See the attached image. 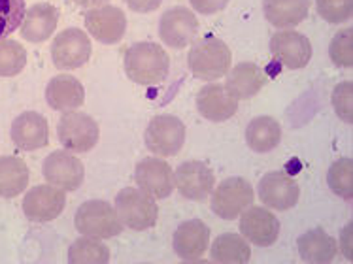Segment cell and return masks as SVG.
<instances>
[{
    "label": "cell",
    "mask_w": 353,
    "mask_h": 264,
    "mask_svg": "<svg viewBox=\"0 0 353 264\" xmlns=\"http://www.w3.org/2000/svg\"><path fill=\"white\" fill-rule=\"evenodd\" d=\"M170 70V59L163 45L155 42L132 43L125 53V72L138 85L163 83Z\"/></svg>",
    "instance_id": "6da1fadb"
},
{
    "label": "cell",
    "mask_w": 353,
    "mask_h": 264,
    "mask_svg": "<svg viewBox=\"0 0 353 264\" xmlns=\"http://www.w3.org/2000/svg\"><path fill=\"white\" fill-rule=\"evenodd\" d=\"M188 61L195 78L202 81H216L229 74L232 53L223 40L206 36L191 48Z\"/></svg>",
    "instance_id": "7a4b0ae2"
},
{
    "label": "cell",
    "mask_w": 353,
    "mask_h": 264,
    "mask_svg": "<svg viewBox=\"0 0 353 264\" xmlns=\"http://www.w3.org/2000/svg\"><path fill=\"white\" fill-rule=\"evenodd\" d=\"M74 227L89 238L108 240L123 232V223L114 207L104 200H87L74 215Z\"/></svg>",
    "instance_id": "3957f363"
},
{
    "label": "cell",
    "mask_w": 353,
    "mask_h": 264,
    "mask_svg": "<svg viewBox=\"0 0 353 264\" xmlns=\"http://www.w3.org/2000/svg\"><path fill=\"white\" fill-rule=\"evenodd\" d=\"M116 212L123 227L130 230H148L155 227L159 217V207L155 199L144 193L142 189L125 187L116 196Z\"/></svg>",
    "instance_id": "277c9868"
},
{
    "label": "cell",
    "mask_w": 353,
    "mask_h": 264,
    "mask_svg": "<svg viewBox=\"0 0 353 264\" xmlns=\"http://www.w3.org/2000/svg\"><path fill=\"white\" fill-rule=\"evenodd\" d=\"M57 136L59 142L66 151L87 153L99 142L101 129H99V123L94 121L91 115L70 110V112H65L63 117L59 119Z\"/></svg>",
    "instance_id": "5b68a950"
},
{
    "label": "cell",
    "mask_w": 353,
    "mask_h": 264,
    "mask_svg": "<svg viewBox=\"0 0 353 264\" xmlns=\"http://www.w3.org/2000/svg\"><path fill=\"white\" fill-rule=\"evenodd\" d=\"M144 140L153 155L174 157L185 143V125L176 115H157L148 125Z\"/></svg>",
    "instance_id": "8992f818"
},
{
    "label": "cell",
    "mask_w": 353,
    "mask_h": 264,
    "mask_svg": "<svg viewBox=\"0 0 353 264\" xmlns=\"http://www.w3.org/2000/svg\"><path fill=\"white\" fill-rule=\"evenodd\" d=\"M253 199H255V193L250 181H245L244 178H227L214 191L212 210L217 217H221L225 221H232L240 217L245 207L252 206Z\"/></svg>",
    "instance_id": "52a82bcc"
},
{
    "label": "cell",
    "mask_w": 353,
    "mask_h": 264,
    "mask_svg": "<svg viewBox=\"0 0 353 264\" xmlns=\"http://www.w3.org/2000/svg\"><path fill=\"white\" fill-rule=\"evenodd\" d=\"M91 50V40L83 30L66 29L51 43V59L59 70H76L89 61Z\"/></svg>",
    "instance_id": "ba28073f"
},
{
    "label": "cell",
    "mask_w": 353,
    "mask_h": 264,
    "mask_svg": "<svg viewBox=\"0 0 353 264\" xmlns=\"http://www.w3.org/2000/svg\"><path fill=\"white\" fill-rule=\"evenodd\" d=\"M42 174L50 185L59 187L63 191H76L83 183L85 168L83 163L72 153L53 151L43 161Z\"/></svg>",
    "instance_id": "9c48e42d"
},
{
    "label": "cell",
    "mask_w": 353,
    "mask_h": 264,
    "mask_svg": "<svg viewBox=\"0 0 353 264\" xmlns=\"http://www.w3.org/2000/svg\"><path fill=\"white\" fill-rule=\"evenodd\" d=\"M196 34H199V19L188 8H170L161 17L159 36L168 48L181 50L193 42Z\"/></svg>",
    "instance_id": "30bf717a"
},
{
    "label": "cell",
    "mask_w": 353,
    "mask_h": 264,
    "mask_svg": "<svg viewBox=\"0 0 353 264\" xmlns=\"http://www.w3.org/2000/svg\"><path fill=\"white\" fill-rule=\"evenodd\" d=\"M214 181H216L214 170L201 161L181 163L174 172V187H178L183 199L195 200V202L208 199L214 191Z\"/></svg>",
    "instance_id": "8fae6325"
},
{
    "label": "cell",
    "mask_w": 353,
    "mask_h": 264,
    "mask_svg": "<svg viewBox=\"0 0 353 264\" xmlns=\"http://www.w3.org/2000/svg\"><path fill=\"white\" fill-rule=\"evenodd\" d=\"M66 206V196L63 189L55 185H37L30 189L23 199V212L29 221L48 223L57 219Z\"/></svg>",
    "instance_id": "7c38bea8"
},
{
    "label": "cell",
    "mask_w": 353,
    "mask_h": 264,
    "mask_svg": "<svg viewBox=\"0 0 353 264\" xmlns=\"http://www.w3.org/2000/svg\"><path fill=\"white\" fill-rule=\"evenodd\" d=\"M259 199L265 206L272 207L276 212H285L299 202L301 187L293 176L288 172H268L259 181Z\"/></svg>",
    "instance_id": "4fadbf2b"
},
{
    "label": "cell",
    "mask_w": 353,
    "mask_h": 264,
    "mask_svg": "<svg viewBox=\"0 0 353 264\" xmlns=\"http://www.w3.org/2000/svg\"><path fill=\"white\" fill-rule=\"evenodd\" d=\"M83 23L89 34L93 36L97 42L102 43H117L123 40L125 30H127V17L123 14V10L117 6H104L89 8L83 14Z\"/></svg>",
    "instance_id": "5bb4252c"
},
{
    "label": "cell",
    "mask_w": 353,
    "mask_h": 264,
    "mask_svg": "<svg viewBox=\"0 0 353 264\" xmlns=\"http://www.w3.org/2000/svg\"><path fill=\"white\" fill-rule=\"evenodd\" d=\"M270 51L274 59L289 70H301L310 63L312 43L296 30H280L270 38Z\"/></svg>",
    "instance_id": "9a60e30c"
},
{
    "label": "cell",
    "mask_w": 353,
    "mask_h": 264,
    "mask_svg": "<svg viewBox=\"0 0 353 264\" xmlns=\"http://www.w3.org/2000/svg\"><path fill=\"white\" fill-rule=\"evenodd\" d=\"M240 232L248 242L270 247L280 236V221L267 207L250 206L240 214Z\"/></svg>",
    "instance_id": "2e32d148"
},
{
    "label": "cell",
    "mask_w": 353,
    "mask_h": 264,
    "mask_svg": "<svg viewBox=\"0 0 353 264\" xmlns=\"http://www.w3.org/2000/svg\"><path fill=\"white\" fill-rule=\"evenodd\" d=\"M138 187L155 200L168 199L174 191V172L161 159H142L134 170Z\"/></svg>",
    "instance_id": "e0dca14e"
},
{
    "label": "cell",
    "mask_w": 353,
    "mask_h": 264,
    "mask_svg": "<svg viewBox=\"0 0 353 264\" xmlns=\"http://www.w3.org/2000/svg\"><path fill=\"white\" fill-rule=\"evenodd\" d=\"M12 142L17 150L37 151L50 143V125L38 112H23L12 123Z\"/></svg>",
    "instance_id": "ac0fdd59"
},
{
    "label": "cell",
    "mask_w": 353,
    "mask_h": 264,
    "mask_svg": "<svg viewBox=\"0 0 353 264\" xmlns=\"http://www.w3.org/2000/svg\"><path fill=\"white\" fill-rule=\"evenodd\" d=\"M196 108L204 119L223 123L236 114L238 100L227 91V87L212 81L210 85L202 87L196 94Z\"/></svg>",
    "instance_id": "d6986e66"
},
{
    "label": "cell",
    "mask_w": 353,
    "mask_h": 264,
    "mask_svg": "<svg viewBox=\"0 0 353 264\" xmlns=\"http://www.w3.org/2000/svg\"><path fill=\"white\" fill-rule=\"evenodd\" d=\"M174 251L185 263H196L206 253L210 243V229L199 219L181 223L174 232Z\"/></svg>",
    "instance_id": "ffe728a7"
},
{
    "label": "cell",
    "mask_w": 353,
    "mask_h": 264,
    "mask_svg": "<svg viewBox=\"0 0 353 264\" xmlns=\"http://www.w3.org/2000/svg\"><path fill=\"white\" fill-rule=\"evenodd\" d=\"M57 23V8L53 6V4H48V2H38V4H32L25 12L19 32H21L23 40H27V42L42 43L55 32Z\"/></svg>",
    "instance_id": "44dd1931"
},
{
    "label": "cell",
    "mask_w": 353,
    "mask_h": 264,
    "mask_svg": "<svg viewBox=\"0 0 353 264\" xmlns=\"http://www.w3.org/2000/svg\"><path fill=\"white\" fill-rule=\"evenodd\" d=\"M46 100H48V106L55 112H70V110L83 106L85 89L78 78L61 74L51 79L46 87Z\"/></svg>",
    "instance_id": "7402d4cb"
},
{
    "label": "cell",
    "mask_w": 353,
    "mask_h": 264,
    "mask_svg": "<svg viewBox=\"0 0 353 264\" xmlns=\"http://www.w3.org/2000/svg\"><path fill=\"white\" fill-rule=\"evenodd\" d=\"M267 72L253 63H240L227 76V91L236 100L252 99L267 85Z\"/></svg>",
    "instance_id": "603a6c76"
},
{
    "label": "cell",
    "mask_w": 353,
    "mask_h": 264,
    "mask_svg": "<svg viewBox=\"0 0 353 264\" xmlns=\"http://www.w3.org/2000/svg\"><path fill=\"white\" fill-rule=\"evenodd\" d=\"M263 12L276 29H291L308 17L310 0H265Z\"/></svg>",
    "instance_id": "cb8c5ba5"
},
{
    "label": "cell",
    "mask_w": 353,
    "mask_h": 264,
    "mask_svg": "<svg viewBox=\"0 0 353 264\" xmlns=\"http://www.w3.org/2000/svg\"><path fill=\"white\" fill-rule=\"evenodd\" d=\"M296 247H299V255H301L304 263L314 264L331 263L339 253L336 240L331 234H327L323 229H312L308 232H304L299 238Z\"/></svg>",
    "instance_id": "d4e9b609"
},
{
    "label": "cell",
    "mask_w": 353,
    "mask_h": 264,
    "mask_svg": "<svg viewBox=\"0 0 353 264\" xmlns=\"http://www.w3.org/2000/svg\"><path fill=\"white\" fill-rule=\"evenodd\" d=\"M281 127L274 117L261 115L250 121L245 129V143L257 153H268L280 143Z\"/></svg>",
    "instance_id": "484cf974"
},
{
    "label": "cell",
    "mask_w": 353,
    "mask_h": 264,
    "mask_svg": "<svg viewBox=\"0 0 353 264\" xmlns=\"http://www.w3.org/2000/svg\"><path fill=\"white\" fill-rule=\"evenodd\" d=\"M29 185V166L14 155L0 157V196L15 199Z\"/></svg>",
    "instance_id": "4316f807"
},
{
    "label": "cell",
    "mask_w": 353,
    "mask_h": 264,
    "mask_svg": "<svg viewBox=\"0 0 353 264\" xmlns=\"http://www.w3.org/2000/svg\"><path fill=\"white\" fill-rule=\"evenodd\" d=\"M210 255L217 264H244L252 258V250L242 236L227 232L214 240Z\"/></svg>",
    "instance_id": "83f0119b"
},
{
    "label": "cell",
    "mask_w": 353,
    "mask_h": 264,
    "mask_svg": "<svg viewBox=\"0 0 353 264\" xmlns=\"http://www.w3.org/2000/svg\"><path fill=\"white\" fill-rule=\"evenodd\" d=\"M70 264H106L110 263V251L99 238H78L68 250Z\"/></svg>",
    "instance_id": "f1b7e54d"
},
{
    "label": "cell",
    "mask_w": 353,
    "mask_h": 264,
    "mask_svg": "<svg viewBox=\"0 0 353 264\" xmlns=\"http://www.w3.org/2000/svg\"><path fill=\"white\" fill-rule=\"evenodd\" d=\"M327 181L331 191L344 200L353 199V161L352 159H339L334 161L327 174Z\"/></svg>",
    "instance_id": "f546056e"
},
{
    "label": "cell",
    "mask_w": 353,
    "mask_h": 264,
    "mask_svg": "<svg viewBox=\"0 0 353 264\" xmlns=\"http://www.w3.org/2000/svg\"><path fill=\"white\" fill-rule=\"evenodd\" d=\"M27 65V51L21 43L2 38L0 40V78L17 76Z\"/></svg>",
    "instance_id": "4dcf8cb0"
},
{
    "label": "cell",
    "mask_w": 353,
    "mask_h": 264,
    "mask_svg": "<svg viewBox=\"0 0 353 264\" xmlns=\"http://www.w3.org/2000/svg\"><path fill=\"white\" fill-rule=\"evenodd\" d=\"M25 12V0H0V40L21 27Z\"/></svg>",
    "instance_id": "1f68e13d"
},
{
    "label": "cell",
    "mask_w": 353,
    "mask_h": 264,
    "mask_svg": "<svg viewBox=\"0 0 353 264\" xmlns=\"http://www.w3.org/2000/svg\"><path fill=\"white\" fill-rule=\"evenodd\" d=\"M329 55L336 66L352 68L353 66V29L339 30L329 45Z\"/></svg>",
    "instance_id": "d6a6232c"
},
{
    "label": "cell",
    "mask_w": 353,
    "mask_h": 264,
    "mask_svg": "<svg viewBox=\"0 0 353 264\" xmlns=\"http://www.w3.org/2000/svg\"><path fill=\"white\" fill-rule=\"evenodd\" d=\"M316 8L327 23H344L353 14V0H316Z\"/></svg>",
    "instance_id": "836d02e7"
},
{
    "label": "cell",
    "mask_w": 353,
    "mask_h": 264,
    "mask_svg": "<svg viewBox=\"0 0 353 264\" xmlns=\"http://www.w3.org/2000/svg\"><path fill=\"white\" fill-rule=\"evenodd\" d=\"M353 83L350 81H342L334 87L332 91V106L334 112L344 123H353Z\"/></svg>",
    "instance_id": "e575fe53"
},
{
    "label": "cell",
    "mask_w": 353,
    "mask_h": 264,
    "mask_svg": "<svg viewBox=\"0 0 353 264\" xmlns=\"http://www.w3.org/2000/svg\"><path fill=\"white\" fill-rule=\"evenodd\" d=\"M189 2H191L193 10L202 15L217 14V12L225 10V6L229 4V0H189Z\"/></svg>",
    "instance_id": "d590c367"
},
{
    "label": "cell",
    "mask_w": 353,
    "mask_h": 264,
    "mask_svg": "<svg viewBox=\"0 0 353 264\" xmlns=\"http://www.w3.org/2000/svg\"><path fill=\"white\" fill-rule=\"evenodd\" d=\"M163 0H125V4L138 14H150L153 10H157L161 6Z\"/></svg>",
    "instance_id": "8d00e7d4"
},
{
    "label": "cell",
    "mask_w": 353,
    "mask_h": 264,
    "mask_svg": "<svg viewBox=\"0 0 353 264\" xmlns=\"http://www.w3.org/2000/svg\"><path fill=\"white\" fill-rule=\"evenodd\" d=\"M352 229H353V223H347L346 229L342 230V253H344V257L352 263L353 261V251H352Z\"/></svg>",
    "instance_id": "74e56055"
},
{
    "label": "cell",
    "mask_w": 353,
    "mask_h": 264,
    "mask_svg": "<svg viewBox=\"0 0 353 264\" xmlns=\"http://www.w3.org/2000/svg\"><path fill=\"white\" fill-rule=\"evenodd\" d=\"M78 6H83V8H99V6H104V4H108V0H74Z\"/></svg>",
    "instance_id": "f35d334b"
}]
</instances>
